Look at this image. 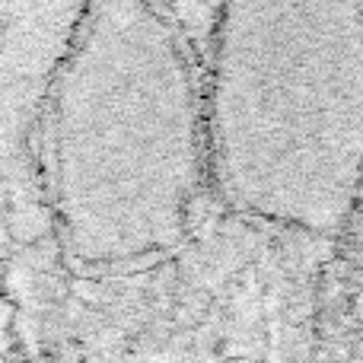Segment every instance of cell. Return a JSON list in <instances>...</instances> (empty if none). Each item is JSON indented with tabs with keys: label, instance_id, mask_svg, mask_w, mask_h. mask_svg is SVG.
I'll use <instances>...</instances> for the list:
<instances>
[{
	"label": "cell",
	"instance_id": "3957f363",
	"mask_svg": "<svg viewBox=\"0 0 363 363\" xmlns=\"http://www.w3.org/2000/svg\"><path fill=\"white\" fill-rule=\"evenodd\" d=\"M83 6L0 4V230L13 245L55 236L42 176V125Z\"/></svg>",
	"mask_w": 363,
	"mask_h": 363
},
{
	"label": "cell",
	"instance_id": "6da1fadb",
	"mask_svg": "<svg viewBox=\"0 0 363 363\" xmlns=\"http://www.w3.org/2000/svg\"><path fill=\"white\" fill-rule=\"evenodd\" d=\"M51 230L83 271L172 252L207 182L198 51L163 4L96 0L55 74L42 125Z\"/></svg>",
	"mask_w": 363,
	"mask_h": 363
},
{
	"label": "cell",
	"instance_id": "277c9868",
	"mask_svg": "<svg viewBox=\"0 0 363 363\" xmlns=\"http://www.w3.org/2000/svg\"><path fill=\"white\" fill-rule=\"evenodd\" d=\"M351 347H347V363H363V264L357 284H354V296H351Z\"/></svg>",
	"mask_w": 363,
	"mask_h": 363
},
{
	"label": "cell",
	"instance_id": "7a4b0ae2",
	"mask_svg": "<svg viewBox=\"0 0 363 363\" xmlns=\"http://www.w3.org/2000/svg\"><path fill=\"white\" fill-rule=\"evenodd\" d=\"M204 55L220 201L341 239L363 198V4H223Z\"/></svg>",
	"mask_w": 363,
	"mask_h": 363
}]
</instances>
